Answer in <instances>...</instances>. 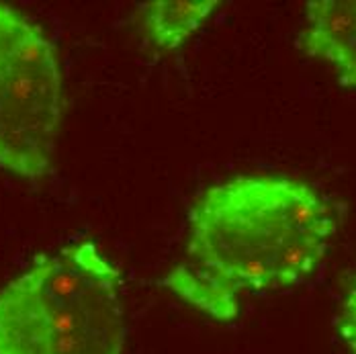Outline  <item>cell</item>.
I'll list each match as a JSON object with an SVG mask.
<instances>
[{"instance_id": "277c9868", "label": "cell", "mask_w": 356, "mask_h": 354, "mask_svg": "<svg viewBox=\"0 0 356 354\" xmlns=\"http://www.w3.org/2000/svg\"><path fill=\"white\" fill-rule=\"evenodd\" d=\"M299 47L330 64L344 86L356 88V0L307 2Z\"/></svg>"}, {"instance_id": "5b68a950", "label": "cell", "mask_w": 356, "mask_h": 354, "mask_svg": "<svg viewBox=\"0 0 356 354\" xmlns=\"http://www.w3.org/2000/svg\"><path fill=\"white\" fill-rule=\"evenodd\" d=\"M215 6V0H158L143 4L142 27L145 39L162 51L177 49L205 23Z\"/></svg>"}, {"instance_id": "6da1fadb", "label": "cell", "mask_w": 356, "mask_h": 354, "mask_svg": "<svg viewBox=\"0 0 356 354\" xmlns=\"http://www.w3.org/2000/svg\"><path fill=\"white\" fill-rule=\"evenodd\" d=\"M336 221L301 180L240 177L207 188L191 207L184 260L162 287L199 312L229 321L242 295L305 283L323 262Z\"/></svg>"}, {"instance_id": "3957f363", "label": "cell", "mask_w": 356, "mask_h": 354, "mask_svg": "<svg viewBox=\"0 0 356 354\" xmlns=\"http://www.w3.org/2000/svg\"><path fill=\"white\" fill-rule=\"evenodd\" d=\"M64 111L54 43L17 8L0 2V168L39 180L51 168Z\"/></svg>"}, {"instance_id": "7a4b0ae2", "label": "cell", "mask_w": 356, "mask_h": 354, "mask_svg": "<svg viewBox=\"0 0 356 354\" xmlns=\"http://www.w3.org/2000/svg\"><path fill=\"white\" fill-rule=\"evenodd\" d=\"M119 268L72 242L0 289V354H123Z\"/></svg>"}, {"instance_id": "8992f818", "label": "cell", "mask_w": 356, "mask_h": 354, "mask_svg": "<svg viewBox=\"0 0 356 354\" xmlns=\"http://www.w3.org/2000/svg\"><path fill=\"white\" fill-rule=\"evenodd\" d=\"M340 334L350 353L356 354V281L346 293L340 312Z\"/></svg>"}]
</instances>
